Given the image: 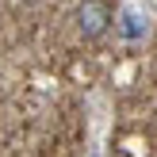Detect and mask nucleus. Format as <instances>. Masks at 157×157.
Wrapping results in <instances>:
<instances>
[{"mask_svg": "<svg viewBox=\"0 0 157 157\" xmlns=\"http://www.w3.org/2000/svg\"><path fill=\"white\" fill-rule=\"evenodd\" d=\"M73 19H77V31H81L84 38H100L111 27V8H107L104 0H81Z\"/></svg>", "mask_w": 157, "mask_h": 157, "instance_id": "nucleus-1", "label": "nucleus"}]
</instances>
